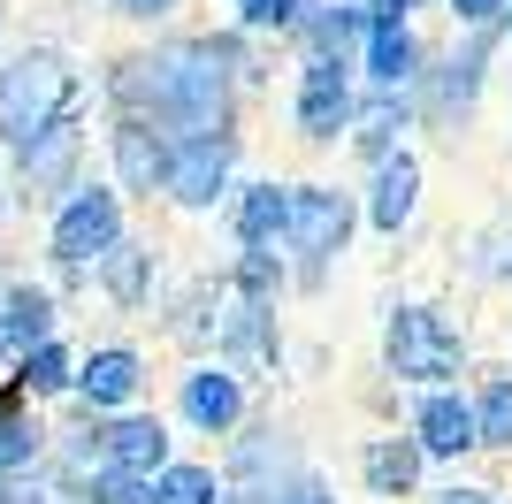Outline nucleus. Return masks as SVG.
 I'll return each mask as SVG.
<instances>
[{
  "mask_svg": "<svg viewBox=\"0 0 512 504\" xmlns=\"http://www.w3.org/2000/svg\"><path fill=\"white\" fill-rule=\"evenodd\" d=\"M100 100L107 115H138V123L169 130L176 146L245 130V92H237L230 62L214 54V31H169V39L115 54L100 69Z\"/></svg>",
  "mask_w": 512,
  "mask_h": 504,
  "instance_id": "1",
  "label": "nucleus"
},
{
  "mask_svg": "<svg viewBox=\"0 0 512 504\" xmlns=\"http://www.w3.org/2000/svg\"><path fill=\"white\" fill-rule=\"evenodd\" d=\"M375 375L406 398L467 390L474 382V329L436 298H383L375 314Z\"/></svg>",
  "mask_w": 512,
  "mask_h": 504,
  "instance_id": "2",
  "label": "nucleus"
},
{
  "mask_svg": "<svg viewBox=\"0 0 512 504\" xmlns=\"http://www.w3.org/2000/svg\"><path fill=\"white\" fill-rule=\"evenodd\" d=\"M77 115H85V69L54 39H31V46L0 54V153H23L31 138L77 123Z\"/></svg>",
  "mask_w": 512,
  "mask_h": 504,
  "instance_id": "3",
  "label": "nucleus"
},
{
  "mask_svg": "<svg viewBox=\"0 0 512 504\" xmlns=\"http://www.w3.org/2000/svg\"><path fill=\"white\" fill-rule=\"evenodd\" d=\"M360 184L337 176H291V230H283V260H291V298H321L329 275L344 268V252L360 245Z\"/></svg>",
  "mask_w": 512,
  "mask_h": 504,
  "instance_id": "4",
  "label": "nucleus"
},
{
  "mask_svg": "<svg viewBox=\"0 0 512 504\" xmlns=\"http://www.w3.org/2000/svg\"><path fill=\"white\" fill-rule=\"evenodd\" d=\"M497 54H505V31L497 39H444L436 46L421 84H413V130L459 146L474 130V115H482V100H490V84H497Z\"/></svg>",
  "mask_w": 512,
  "mask_h": 504,
  "instance_id": "5",
  "label": "nucleus"
},
{
  "mask_svg": "<svg viewBox=\"0 0 512 504\" xmlns=\"http://www.w3.org/2000/svg\"><path fill=\"white\" fill-rule=\"evenodd\" d=\"M123 237H130V199L107 176H85L46 214V275H92Z\"/></svg>",
  "mask_w": 512,
  "mask_h": 504,
  "instance_id": "6",
  "label": "nucleus"
},
{
  "mask_svg": "<svg viewBox=\"0 0 512 504\" xmlns=\"http://www.w3.org/2000/svg\"><path fill=\"white\" fill-rule=\"evenodd\" d=\"M360 69L352 62H291V84H283V123L291 138L314 153H337L360 123Z\"/></svg>",
  "mask_w": 512,
  "mask_h": 504,
  "instance_id": "7",
  "label": "nucleus"
},
{
  "mask_svg": "<svg viewBox=\"0 0 512 504\" xmlns=\"http://www.w3.org/2000/svg\"><path fill=\"white\" fill-rule=\"evenodd\" d=\"M253 168H245V130H222V138H184L169 161V191H161V207L184 214V222H214V214H230L237 184H245Z\"/></svg>",
  "mask_w": 512,
  "mask_h": 504,
  "instance_id": "8",
  "label": "nucleus"
},
{
  "mask_svg": "<svg viewBox=\"0 0 512 504\" xmlns=\"http://www.w3.org/2000/svg\"><path fill=\"white\" fill-rule=\"evenodd\" d=\"M169 428L176 436H207V443H230L253 428V382L214 367V359H192L169 390Z\"/></svg>",
  "mask_w": 512,
  "mask_h": 504,
  "instance_id": "9",
  "label": "nucleus"
},
{
  "mask_svg": "<svg viewBox=\"0 0 512 504\" xmlns=\"http://www.w3.org/2000/svg\"><path fill=\"white\" fill-rule=\"evenodd\" d=\"M16 161V184H8V199H16L23 214H54L69 199V191L85 184V115L62 130H46V138H31L23 153H8Z\"/></svg>",
  "mask_w": 512,
  "mask_h": 504,
  "instance_id": "10",
  "label": "nucleus"
},
{
  "mask_svg": "<svg viewBox=\"0 0 512 504\" xmlns=\"http://www.w3.org/2000/svg\"><path fill=\"white\" fill-rule=\"evenodd\" d=\"M146 375H153V359L138 352V344H123V336L85 344L69 405H77L85 420H123V413H138V405H146Z\"/></svg>",
  "mask_w": 512,
  "mask_h": 504,
  "instance_id": "11",
  "label": "nucleus"
},
{
  "mask_svg": "<svg viewBox=\"0 0 512 504\" xmlns=\"http://www.w3.org/2000/svg\"><path fill=\"white\" fill-rule=\"evenodd\" d=\"M421 207H428V153L421 146H398L383 168L360 176V230L367 237L398 245V237L421 222Z\"/></svg>",
  "mask_w": 512,
  "mask_h": 504,
  "instance_id": "12",
  "label": "nucleus"
},
{
  "mask_svg": "<svg viewBox=\"0 0 512 504\" xmlns=\"http://www.w3.org/2000/svg\"><path fill=\"white\" fill-rule=\"evenodd\" d=\"M406 436L421 443V459L436 474H467L482 459V428H474V398L467 390H428V398H406Z\"/></svg>",
  "mask_w": 512,
  "mask_h": 504,
  "instance_id": "13",
  "label": "nucleus"
},
{
  "mask_svg": "<svg viewBox=\"0 0 512 504\" xmlns=\"http://www.w3.org/2000/svg\"><path fill=\"white\" fill-rule=\"evenodd\" d=\"M428 474H436V466L421 459V443H413L406 428H360V443H352V482H360V497L413 504V497H428Z\"/></svg>",
  "mask_w": 512,
  "mask_h": 504,
  "instance_id": "14",
  "label": "nucleus"
},
{
  "mask_svg": "<svg viewBox=\"0 0 512 504\" xmlns=\"http://www.w3.org/2000/svg\"><path fill=\"white\" fill-rule=\"evenodd\" d=\"M428 31L413 16H375L367 23V39H360V92H383V100H413V84H421L428 69Z\"/></svg>",
  "mask_w": 512,
  "mask_h": 504,
  "instance_id": "15",
  "label": "nucleus"
},
{
  "mask_svg": "<svg viewBox=\"0 0 512 504\" xmlns=\"http://www.w3.org/2000/svg\"><path fill=\"white\" fill-rule=\"evenodd\" d=\"M100 146H107V184L123 191V199H161L169 191V161H176L169 130L138 123V115H107Z\"/></svg>",
  "mask_w": 512,
  "mask_h": 504,
  "instance_id": "16",
  "label": "nucleus"
},
{
  "mask_svg": "<svg viewBox=\"0 0 512 504\" xmlns=\"http://www.w3.org/2000/svg\"><path fill=\"white\" fill-rule=\"evenodd\" d=\"M222 306H230L222 275H184V283H169V291H161L153 321H161V336H169L176 352H184V367H192V359H214V329H222Z\"/></svg>",
  "mask_w": 512,
  "mask_h": 504,
  "instance_id": "17",
  "label": "nucleus"
},
{
  "mask_svg": "<svg viewBox=\"0 0 512 504\" xmlns=\"http://www.w3.org/2000/svg\"><path fill=\"white\" fill-rule=\"evenodd\" d=\"M92 291H100L115 314H153V306H161V291H169V260H161V245H153V237L130 230L123 245L92 268Z\"/></svg>",
  "mask_w": 512,
  "mask_h": 504,
  "instance_id": "18",
  "label": "nucleus"
},
{
  "mask_svg": "<svg viewBox=\"0 0 512 504\" xmlns=\"http://www.w3.org/2000/svg\"><path fill=\"white\" fill-rule=\"evenodd\" d=\"M291 359V336H283V314H268V306H222V329H214V367H230V375H268V367H283Z\"/></svg>",
  "mask_w": 512,
  "mask_h": 504,
  "instance_id": "19",
  "label": "nucleus"
},
{
  "mask_svg": "<svg viewBox=\"0 0 512 504\" xmlns=\"http://www.w3.org/2000/svg\"><path fill=\"white\" fill-rule=\"evenodd\" d=\"M222 230H230L237 252H283V230H291V176L253 168V176L237 184L230 214H222Z\"/></svg>",
  "mask_w": 512,
  "mask_h": 504,
  "instance_id": "20",
  "label": "nucleus"
},
{
  "mask_svg": "<svg viewBox=\"0 0 512 504\" xmlns=\"http://www.w3.org/2000/svg\"><path fill=\"white\" fill-rule=\"evenodd\" d=\"M62 336V298L46 275H0V344H8V367L23 352H39Z\"/></svg>",
  "mask_w": 512,
  "mask_h": 504,
  "instance_id": "21",
  "label": "nucleus"
},
{
  "mask_svg": "<svg viewBox=\"0 0 512 504\" xmlns=\"http://www.w3.org/2000/svg\"><path fill=\"white\" fill-rule=\"evenodd\" d=\"M367 23H375L367 0H314L306 23L291 31V62H360Z\"/></svg>",
  "mask_w": 512,
  "mask_h": 504,
  "instance_id": "22",
  "label": "nucleus"
},
{
  "mask_svg": "<svg viewBox=\"0 0 512 504\" xmlns=\"http://www.w3.org/2000/svg\"><path fill=\"white\" fill-rule=\"evenodd\" d=\"M107 466L115 474H138V482H153V474H169L176 466V428H169V413H123V420H107Z\"/></svg>",
  "mask_w": 512,
  "mask_h": 504,
  "instance_id": "23",
  "label": "nucleus"
},
{
  "mask_svg": "<svg viewBox=\"0 0 512 504\" xmlns=\"http://www.w3.org/2000/svg\"><path fill=\"white\" fill-rule=\"evenodd\" d=\"M459 275L474 291H512V199H497L467 237H459Z\"/></svg>",
  "mask_w": 512,
  "mask_h": 504,
  "instance_id": "24",
  "label": "nucleus"
},
{
  "mask_svg": "<svg viewBox=\"0 0 512 504\" xmlns=\"http://www.w3.org/2000/svg\"><path fill=\"white\" fill-rule=\"evenodd\" d=\"M77 344H69V336H54V344H39V352H23L16 367H8V390H16L23 405H31V413H39V405H69V390H77Z\"/></svg>",
  "mask_w": 512,
  "mask_h": 504,
  "instance_id": "25",
  "label": "nucleus"
},
{
  "mask_svg": "<svg viewBox=\"0 0 512 504\" xmlns=\"http://www.w3.org/2000/svg\"><path fill=\"white\" fill-rule=\"evenodd\" d=\"M54 451V428H46L16 390H0V482H31Z\"/></svg>",
  "mask_w": 512,
  "mask_h": 504,
  "instance_id": "26",
  "label": "nucleus"
},
{
  "mask_svg": "<svg viewBox=\"0 0 512 504\" xmlns=\"http://www.w3.org/2000/svg\"><path fill=\"white\" fill-rule=\"evenodd\" d=\"M406 130H413V100H383V92H367V100H360V123H352V138H344V153H352L360 176H367V168H383L398 146H413Z\"/></svg>",
  "mask_w": 512,
  "mask_h": 504,
  "instance_id": "27",
  "label": "nucleus"
},
{
  "mask_svg": "<svg viewBox=\"0 0 512 504\" xmlns=\"http://www.w3.org/2000/svg\"><path fill=\"white\" fill-rule=\"evenodd\" d=\"M222 291H230L237 306H268V314H283V306H291V260H283V252H230Z\"/></svg>",
  "mask_w": 512,
  "mask_h": 504,
  "instance_id": "28",
  "label": "nucleus"
},
{
  "mask_svg": "<svg viewBox=\"0 0 512 504\" xmlns=\"http://www.w3.org/2000/svg\"><path fill=\"white\" fill-rule=\"evenodd\" d=\"M467 398H474V428H482V459H512V359L474 367Z\"/></svg>",
  "mask_w": 512,
  "mask_h": 504,
  "instance_id": "29",
  "label": "nucleus"
},
{
  "mask_svg": "<svg viewBox=\"0 0 512 504\" xmlns=\"http://www.w3.org/2000/svg\"><path fill=\"white\" fill-rule=\"evenodd\" d=\"M153 504H230V482H222V466H214V459L176 451L169 474H153Z\"/></svg>",
  "mask_w": 512,
  "mask_h": 504,
  "instance_id": "30",
  "label": "nucleus"
},
{
  "mask_svg": "<svg viewBox=\"0 0 512 504\" xmlns=\"http://www.w3.org/2000/svg\"><path fill=\"white\" fill-rule=\"evenodd\" d=\"M306 8H314V0H230V31H245V39H260V46H291Z\"/></svg>",
  "mask_w": 512,
  "mask_h": 504,
  "instance_id": "31",
  "label": "nucleus"
},
{
  "mask_svg": "<svg viewBox=\"0 0 512 504\" xmlns=\"http://www.w3.org/2000/svg\"><path fill=\"white\" fill-rule=\"evenodd\" d=\"M436 8H444L451 39H497L512 16V0H436Z\"/></svg>",
  "mask_w": 512,
  "mask_h": 504,
  "instance_id": "32",
  "label": "nucleus"
},
{
  "mask_svg": "<svg viewBox=\"0 0 512 504\" xmlns=\"http://www.w3.org/2000/svg\"><path fill=\"white\" fill-rule=\"evenodd\" d=\"M115 23H130V31H146V39H169V23L192 8V0H100Z\"/></svg>",
  "mask_w": 512,
  "mask_h": 504,
  "instance_id": "33",
  "label": "nucleus"
},
{
  "mask_svg": "<svg viewBox=\"0 0 512 504\" xmlns=\"http://www.w3.org/2000/svg\"><path fill=\"white\" fill-rule=\"evenodd\" d=\"M268 504H344L337 497V474H329V466H299V474H291V482H276V497Z\"/></svg>",
  "mask_w": 512,
  "mask_h": 504,
  "instance_id": "34",
  "label": "nucleus"
},
{
  "mask_svg": "<svg viewBox=\"0 0 512 504\" xmlns=\"http://www.w3.org/2000/svg\"><path fill=\"white\" fill-rule=\"evenodd\" d=\"M77 504H153V482H138V474H115V466H100L85 482V497Z\"/></svg>",
  "mask_w": 512,
  "mask_h": 504,
  "instance_id": "35",
  "label": "nucleus"
},
{
  "mask_svg": "<svg viewBox=\"0 0 512 504\" xmlns=\"http://www.w3.org/2000/svg\"><path fill=\"white\" fill-rule=\"evenodd\" d=\"M421 504H505V489L474 482V474H444V482H428Z\"/></svg>",
  "mask_w": 512,
  "mask_h": 504,
  "instance_id": "36",
  "label": "nucleus"
},
{
  "mask_svg": "<svg viewBox=\"0 0 512 504\" xmlns=\"http://www.w3.org/2000/svg\"><path fill=\"white\" fill-rule=\"evenodd\" d=\"M367 8H375V16H413L421 23V8H436V0H367Z\"/></svg>",
  "mask_w": 512,
  "mask_h": 504,
  "instance_id": "37",
  "label": "nucleus"
},
{
  "mask_svg": "<svg viewBox=\"0 0 512 504\" xmlns=\"http://www.w3.org/2000/svg\"><path fill=\"white\" fill-rule=\"evenodd\" d=\"M0 199H8V168H0Z\"/></svg>",
  "mask_w": 512,
  "mask_h": 504,
  "instance_id": "38",
  "label": "nucleus"
},
{
  "mask_svg": "<svg viewBox=\"0 0 512 504\" xmlns=\"http://www.w3.org/2000/svg\"><path fill=\"white\" fill-rule=\"evenodd\" d=\"M505 46H512V16H505Z\"/></svg>",
  "mask_w": 512,
  "mask_h": 504,
  "instance_id": "39",
  "label": "nucleus"
},
{
  "mask_svg": "<svg viewBox=\"0 0 512 504\" xmlns=\"http://www.w3.org/2000/svg\"><path fill=\"white\" fill-rule=\"evenodd\" d=\"M0 31H8V8H0Z\"/></svg>",
  "mask_w": 512,
  "mask_h": 504,
  "instance_id": "40",
  "label": "nucleus"
},
{
  "mask_svg": "<svg viewBox=\"0 0 512 504\" xmlns=\"http://www.w3.org/2000/svg\"><path fill=\"white\" fill-rule=\"evenodd\" d=\"M0 367H8V344H0Z\"/></svg>",
  "mask_w": 512,
  "mask_h": 504,
  "instance_id": "41",
  "label": "nucleus"
},
{
  "mask_svg": "<svg viewBox=\"0 0 512 504\" xmlns=\"http://www.w3.org/2000/svg\"><path fill=\"white\" fill-rule=\"evenodd\" d=\"M505 352H512V329H505Z\"/></svg>",
  "mask_w": 512,
  "mask_h": 504,
  "instance_id": "42",
  "label": "nucleus"
},
{
  "mask_svg": "<svg viewBox=\"0 0 512 504\" xmlns=\"http://www.w3.org/2000/svg\"><path fill=\"white\" fill-rule=\"evenodd\" d=\"M505 146H512V130H505Z\"/></svg>",
  "mask_w": 512,
  "mask_h": 504,
  "instance_id": "43",
  "label": "nucleus"
}]
</instances>
